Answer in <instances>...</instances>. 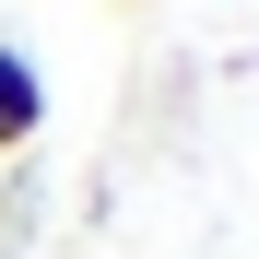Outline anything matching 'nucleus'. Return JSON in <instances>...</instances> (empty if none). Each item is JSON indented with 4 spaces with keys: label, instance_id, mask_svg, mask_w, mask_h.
Segmentation results:
<instances>
[{
    "label": "nucleus",
    "instance_id": "f257e3e1",
    "mask_svg": "<svg viewBox=\"0 0 259 259\" xmlns=\"http://www.w3.org/2000/svg\"><path fill=\"white\" fill-rule=\"evenodd\" d=\"M35 130H48V71L24 48H0V153H24Z\"/></svg>",
    "mask_w": 259,
    "mask_h": 259
}]
</instances>
